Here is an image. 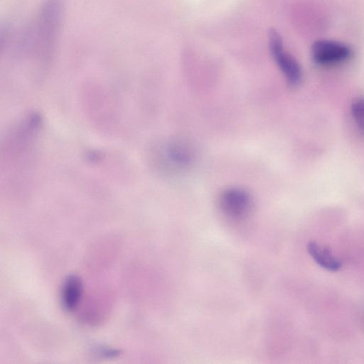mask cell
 Segmentation results:
<instances>
[{
    "instance_id": "cell-5",
    "label": "cell",
    "mask_w": 364,
    "mask_h": 364,
    "mask_svg": "<svg viewBox=\"0 0 364 364\" xmlns=\"http://www.w3.org/2000/svg\"><path fill=\"white\" fill-rule=\"evenodd\" d=\"M351 55L352 50L348 46L335 41H317L311 47L313 60L319 65L341 63L350 58Z\"/></svg>"
},
{
    "instance_id": "cell-1",
    "label": "cell",
    "mask_w": 364,
    "mask_h": 364,
    "mask_svg": "<svg viewBox=\"0 0 364 364\" xmlns=\"http://www.w3.org/2000/svg\"><path fill=\"white\" fill-rule=\"evenodd\" d=\"M60 17L59 0H46L28 36V47L41 61L46 62L53 50Z\"/></svg>"
},
{
    "instance_id": "cell-2",
    "label": "cell",
    "mask_w": 364,
    "mask_h": 364,
    "mask_svg": "<svg viewBox=\"0 0 364 364\" xmlns=\"http://www.w3.org/2000/svg\"><path fill=\"white\" fill-rule=\"evenodd\" d=\"M156 151L157 164L168 171H184L191 166L195 158L193 147L183 141H168Z\"/></svg>"
},
{
    "instance_id": "cell-8",
    "label": "cell",
    "mask_w": 364,
    "mask_h": 364,
    "mask_svg": "<svg viewBox=\"0 0 364 364\" xmlns=\"http://www.w3.org/2000/svg\"><path fill=\"white\" fill-rule=\"evenodd\" d=\"M351 113L358 127L364 132V98H358L353 102Z\"/></svg>"
},
{
    "instance_id": "cell-7",
    "label": "cell",
    "mask_w": 364,
    "mask_h": 364,
    "mask_svg": "<svg viewBox=\"0 0 364 364\" xmlns=\"http://www.w3.org/2000/svg\"><path fill=\"white\" fill-rule=\"evenodd\" d=\"M307 251L318 266L328 271L336 272L342 266L338 258L333 255L329 248L323 245L311 241L307 245Z\"/></svg>"
},
{
    "instance_id": "cell-3",
    "label": "cell",
    "mask_w": 364,
    "mask_h": 364,
    "mask_svg": "<svg viewBox=\"0 0 364 364\" xmlns=\"http://www.w3.org/2000/svg\"><path fill=\"white\" fill-rule=\"evenodd\" d=\"M269 45L271 55L287 82L298 85L302 78L301 68L296 60L284 51L282 38L274 29L269 31Z\"/></svg>"
},
{
    "instance_id": "cell-4",
    "label": "cell",
    "mask_w": 364,
    "mask_h": 364,
    "mask_svg": "<svg viewBox=\"0 0 364 364\" xmlns=\"http://www.w3.org/2000/svg\"><path fill=\"white\" fill-rule=\"evenodd\" d=\"M252 205V196L246 190L232 187L223 191L219 197V206L228 217L239 220L245 218Z\"/></svg>"
},
{
    "instance_id": "cell-6",
    "label": "cell",
    "mask_w": 364,
    "mask_h": 364,
    "mask_svg": "<svg viewBox=\"0 0 364 364\" xmlns=\"http://www.w3.org/2000/svg\"><path fill=\"white\" fill-rule=\"evenodd\" d=\"M82 283L75 274L68 276L62 286L60 300L64 309L68 312L75 311L79 305L82 295Z\"/></svg>"
}]
</instances>
